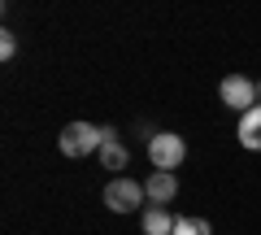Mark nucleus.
Returning a JSON list of instances; mask_svg holds the SVG:
<instances>
[{"label": "nucleus", "instance_id": "1", "mask_svg": "<svg viewBox=\"0 0 261 235\" xmlns=\"http://www.w3.org/2000/svg\"><path fill=\"white\" fill-rule=\"evenodd\" d=\"M57 144H61V152L65 157H92V152H100V144H105V131L100 126H92V122H65L61 126V135H57Z\"/></svg>", "mask_w": 261, "mask_h": 235}, {"label": "nucleus", "instance_id": "2", "mask_svg": "<svg viewBox=\"0 0 261 235\" xmlns=\"http://www.w3.org/2000/svg\"><path fill=\"white\" fill-rule=\"evenodd\" d=\"M183 157H187V140L183 135H174V131H157L148 140V161L157 170H166V174H174L178 166H183Z\"/></svg>", "mask_w": 261, "mask_h": 235}, {"label": "nucleus", "instance_id": "3", "mask_svg": "<svg viewBox=\"0 0 261 235\" xmlns=\"http://www.w3.org/2000/svg\"><path fill=\"white\" fill-rule=\"evenodd\" d=\"M105 205H109L113 214H135V209H148V192H144V183L118 174V179L105 188Z\"/></svg>", "mask_w": 261, "mask_h": 235}, {"label": "nucleus", "instance_id": "4", "mask_svg": "<svg viewBox=\"0 0 261 235\" xmlns=\"http://www.w3.org/2000/svg\"><path fill=\"white\" fill-rule=\"evenodd\" d=\"M218 96H222V105H226V109H235L240 118L261 105V100H257V83L244 79V74H226L222 83H218Z\"/></svg>", "mask_w": 261, "mask_h": 235}, {"label": "nucleus", "instance_id": "5", "mask_svg": "<svg viewBox=\"0 0 261 235\" xmlns=\"http://www.w3.org/2000/svg\"><path fill=\"white\" fill-rule=\"evenodd\" d=\"M144 192H148V205L166 209L170 200L178 196V179H174V174H166V170H152V179L144 183Z\"/></svg>", "mask_w": 261, "mask_h": 235}, {"label": "nucleus", "instance_id": "6", "mask_svg": "<svg viewBox=\"0 0 261 235\" xmlns=\"http://www.w3.org/2000/svg\"><path fill=\"white\" fill-rule=\"evenodd\" d=\"M174 222H178V218H174V214H166V209H157V205H148V209L140 214L144 235H174Z\"/></svg>", "mask_w": 261, "mask_h": 235}, {"label": "nucleus", "instance_id": "7", "mask_svg": "<svg viewBox=\"0 0 261 235\" xmlns=\"http://www.w3.org/2000/svg\"><path fill=\"white\" fill-rule=\"evenodd\" d=\"M240 144H244L248 152H261V105L240 118Z\"/></svg>", "mask_w": 261, "mask_h": 235}, {"label": "nucleus", "instance_id": "8", "mask_svg": "<svg viewBox=\"0 0 261 235\" xmlns=\"http://www.w3.org/2000/svg\"><path fill=\"white\" fill-rule=\"evenodd\" d=\"M96 157H100V166H105V170H126L130 152H126V144H122V140H105Z\"/></svg>", "mask_w": 261, "mask_h": 235}, {"label": "nucleus", "instance_id": "9", "mask_svg": "<svg viewBox=\"0 0 261 235\" xmlns=\"http://www.w3.org/2000/svg\"><path fill=\"white\" fill-rule=\"evenodd\" d=\"M174 235H214V226L205 218H178L174 222Z\"/></svg>", "mask_w": 261, "mask_h": 235}, {"label": "nucleus", "instance_id": "10", "mask_svg": "<svg viewBox=\"0 0 261 235\" xmlns=\"http://www.w3.org/2000/svg\"><path fill=\"white\" fill-rule=\"evenodd\" d=\"M13 53H18V35L5 27L0 31V61H13Z\"/></svg>", "mask_w": 261, "mask_h": 235}, {"label": "nucleus", "instance_id": "11", "mask_svg": "<svg viewBox=\"0 0 261 235\" xmlns=\"http://www.w3.org/2000/svg\"><path fill=\"white\" fill-rule=\"evenodd\" d=\"M257 100H261V83H257Z\"/></svg>", "mask_w": 261, "mask_h": 235}]
</instances>
